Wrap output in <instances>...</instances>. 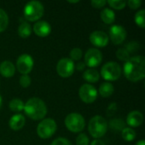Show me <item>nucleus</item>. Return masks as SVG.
Segmentation results:
<instances>
[{
    "instance_id": "1",
    "label": "nucleus",
    "mask_w": 145,
    "mask_h": 145,
    "mask_svg": "<svg viewBox=\"0 0 145 145\" xmlns=\"http://www.w3.org/2000/svg\"><path fill=\"white\" fill-rule=\"evenodd\" d=\"M125 76L131 82H136L145 77V59L138 55L130 58L123 66Z\"/></svg>"
},
{
    "instance_id": "2",
    "label": "nucleus",
    "mask_w": 145,
    "mask_h": 145,
    "mask_svg": "<svg viewBox=\"0 0 145 145\" xmlns=\"http://www.w3.org/2000/svg\"><path fill=\"white\" fill-rule=\"evenodd\" d=\"M25 115L35 121L42 120L47 115V106L43 100L38 98H31L26 101L24 105V110Z\"/></svg>"
},
{
    "instance_id": "3",
    "label": "nucleus",
    "mask_w": 145,
    "mask_h": 145,
    "mask_svg": "<svg viewBox=\"0 0 145 145\" xmlns=\"http://www.w3.org/2000/svg\"><path fill=\"white\" fill-rule=\"evenodd\" d=\"M107 130H108L107 121L101 116H95L89 121L88 132L93 138L99 139L104 137Z\"/></svg>"
},
{
    "instance_id": "4",
    "label": "nucleus",
    "mask_w": 145,
    "mask_h": 145,
    "mask_svg": "<svg viewBox=\"0 0 145 145\" xmlns=\"http://www.w3.org/2000/svg\"><path fill=\"white\" fill-rule=\"evenodd\" d=\"M43 13L44 7L38 1H30L25 4L23 10L25 18L31 22H34L40 20L42 17Z\"/></svg>"
},
{
    "instance_id": "5",
    "label": "nucleus",
    "mask_w": 145,
    "mask_h": 145,
    "mask_svg": "<svg viewBox=\"0 0 145 145\" xmlns=\"http://www.w3.org/2000/svg\"><path fill=\"white\" fill-rule=\"evenodd\" d=\"M67 129L72 133H80L85 127V119L79 113H71L65 120Z\"/></svg>"
},
{
    "instance_id": "6",
    "label": "nucleus",
    "mask_w": 145,
    "mask_h": 145,
    "mask_svg": "<svg viewBox=\"0 0 145 145\" xmlns=\"http://www.w3.org/2000/svg\"><path fill=\"white\" fill-rule=\"evenodd\" d=\"M121 75V68L116 62H108L101 68V76L106 81H116Z\"/></svg>"
},
{
    "instance_id": "7",
    "label": "nucleus",
    "mask_w": 145,
    "mask_h": 145,
    "mask_svg": "<svg viewBox=\"0 0 145 145\" xmlns=\"http://www.w3.org/2000/svg\"><path fill=\"white\" fill-rule=\"evenodd\" d=\"M57 130V125L54 120L48 118L42 120L37 126V135L43 139L51 138Z\"/></svg>"
},
{
    "instance_id": "8",
    "label": "nucleus",
    "mask_w": 145,
    "mask_h": 145,
    "mask_svg": "<svg viewBox=\"0 0 145 145\" xmlns=\"http://www.w3.org/2000/svg\"><path fill=\"white\" fill-rule=\"evenodd\" d=\"M75 70V65L74 62L69 59V58H63L59 59V61L57 63L56 65V71L57 73L64 78L70 77Z\"/></svg>"
},
{
    "instance_id": "9",
    "label": "nucleus",
    "mask_w": 145,
    "mask_h": 145,
    "mask_svg": "<svg viewBox=\"0 0 145 145\" xmlns=\"http://www.w3.org/2000/svg\"><path fill=\"white\" fill-rule=\"evenodd\" d=\"M79 96L84 103L92 104L96 100L98 97V92L91 84H83L79 89Z\"/></svg>"
},
{
    "instance_id": "10",
    "label": "nucleus",
    "mask_w": 145,
    "mask_h": 145,
    "mask_svg": "<svg viewBox=\"0 0 145 145\" xmlns=\"http://www.w3.org/2000/svg\"><path fill=\"white\" fill-rule=\"evenodd\" d=\"M33 65H34L33 59L31 58V56H30L27 54H21L16 61L17 70L22 75L29 74L31 71Z\"/></svg>"
},
{
    "instance_id": "11",
    "label": "nucleus",
    "mask_w": 145,
    "mask_h": 145,
    "mask_svg": "<svg viewBox=\"0 0 145 145\" xmlns=\"http://www.w3.org/2000/svg\"><path fill=\"white\" fill-rule=\"evenodd\" d=\"M102 59H103L102 53L98 48H90L85 54L84 63L87 66L93 69L94 67H97L98 65H100Z\"/></svg>"
},
{
    "instance_id": "12",
    "label": "nucleus",
    "mask_w": 145,
    "mask_h": 145,
    "mask_svg": "<svg viewBox=\"0 0 145 145\" xmlns=\"http://www.w3.org/2000/svg\"><path fill=\"white\" fill-rule=\"evenodd\" d=\"M110 37L114 44H121L127 37V31L121 25H112L110 29Z\"/></svg>"
},
{
    "instance_id": "13",
    "label": "nucleus",
    "mask_w": 145,
    "mask_h": 145,
    "mask_svg": "<svg viewBox=\"0 0 145 145\" xmlns=\"http://www.w3.org/2000/svg\"><path fill=\"white\" fill-rule=\"evenodd\" d=\"M90 42L97 48H104L109 42L108 35L102 31H95L89 36Z\"/></svg>"
},
{
    "instance_id": "14",
    "label": "nucleus",
    "mask_w": 145,
    "mask_h": 145,
    "mask_svg": "<svg viewBox=\"0 0 145 145\" xmlns=\"http://www.w3.org/2000/svg\"><path fill=\"white\" fill-rule=\"evenodd\" d=\"M33 31L35 34L41 37H48L51 32V25L44 20H39L35 23L33 26Z\"/></svg>"
},
{
    "instance_id": "15",
    "label": "nucleus",
    "mask_w": 145,
    "mask_h": 145,
    "mask_svg": "<svg viewBox=\"0 0 145 145\" xmlns=\"http://www.w3.org/2000/svg\"><path fill=\"white\" fill-rule=\"evenodd\" d=\"M144 121V116L141 112L138 110L132 111L128 114L127 117V123L132 127H137L142 125Z\"/></svg>"
},
{
    "instance_id": "16",
    "label": "nucleus",
    "mask_w": 145,
    "mask_h": 145,
    "mask_svg": "<svg viewBox=\"0 0 145 145\" xmlns=\"http://www.w3.org/2000/svg\"><path fill=\"white\" fill-rule=\"evenodd\" d=\"M25 116L21 114H16L10 118L8 121V126L12 130L19 131L25 126Z\"/></svg>"
},
{
    "instance_id": "17",
    "label": "nucleus",
    "mask_w": 145,
    "mask_h": 145,
    "mask_svg": "<svg viewBox=\"0 0 145 145\" xmlns=\"http://www.w3.org/2000/svg\"><path fill=\"white\" fill-rule=\"evenodd\" d=\"M15 72V67L14 64L8 60H5L0 64V74L6 77L9 78L12 77L14 75Z\"/></svg>"
},
{
    "instance_id": "18",
    "label": "nucleus",
    "mask_w": 145,
    "mask_h": 145,
    "mask_svg": "<svg viewBox=\"0 0 145 145\" xmlns=\"http://www.w3.org/2000/svg\"><path fill=\"white\" fill-rule=\"evenodd\" d=\"M83 78L90 82V83H94V82H97L99 80V73L97 70L95 69H93V68H89L88 70H86L84 71V74H83Z\"/></svg>"
},
{
    "instance_id": "19",
    "label": "nucleus",
    "mask_w": 145,
    "mask_h": 145,
    "mask_svg": "<svg viewBox=\"0 0 145 145\" xmlns=\"http://www.w3.org/2000/svg\"><path fill=\"white\" fill-rule=\"evenodd\" d=\"M99 92L103 98H109L114 93V86L110 82H104L100 85Z\"/></svg>"
},
{
    "instance_id": "20",
    "label": "nucleus",
    "mask_w": 145,
    "mask_h": 145,
    "mask_svg": "<svg viewBox=\"0 0 145 145\" xmlns=\"http://www.w3.org/2000/svg\"><path fill=\"white\" fill-rule=\"evenodd\" d=\"M100 16H101V20L105 23V24H111L115 21V19H116V14L114 13L113 10H111L110 8H105L102 10L101 14H100Z\"/></svg>"
},
{
    "instance_id": "21",
    "label": "nucleus",
    "mask_w": 145,
    "mask_h": 145,
    "mask_svg": "<svg viewBox=\"0 0 145 145\" xmlns=\"http://www.w3.org/2000/svg\"><path fill=\"white\" fill-rule=\"evenodd\" d=\"M18 34L22 38H26L31 34V26L26 21L21 22L18 27Z\"/></svg>"
},
{
    "instance_id": "22",
    "label": "nucleus",
    "mask_w": 145,
    "mask_h": 145,
    "mask_svg": "<svg viewBox=\"0 0 145 145\" xmlns=\"http://www.w3.org/2000/svg\"><path fill=\"white\" fill-rule=\"evenodd\" d=\"M24 103L20 99H14L9 102L8 107L14 112H20L24 110Z\"/></svg>"
},
{
    "instance_id": "23",
    "label": "nucleus",
    "mask_w": 145,
    "mask_h": 145,
    "mask_svg": "<svg viewBox=\"0 0 145 145\" xmlns=\"http://www.w3.org/2000/svg\"><path fill=\"white\" fill-rule=\"evenodd\" d=\"M121 136L122 138L125 141L127 142H131L133 140L135 139L136 138V133L133 129L130 128V127H125L122 131H121Z\"/></svg>"
},
{
    "instance_id": "24",
    "label": "nucleus",
    "mask_w": 145,
    "mask_h": 145,
    "mask_svg": "<svg viewBox=\"0 0 145 145\" xmlns=\"http://www.w3.org/2000/svg\"><path fill=\"white\" fill-rule=\"evenodd\" d=\"M8 25V17L7 13L0 8V32H3Z\"/></svg>"
},
{
    "instance_id": "25",
    "label": "nucleus",
    "mask_w": 145,
    "mask_h": 145,
    "mask_svg": "<svg viewBox=\"0 0 145 145\" xmlns=\"http://www.w3.org/2000/svg\"><path fill=\"white\" fill-rule=\"evenodd\" d=\"M144 15L145 11L144 9L139 10L138 13H136L135 14V22L136 24L141 27V28H144L145 27V20H144Z\"/></svg>"
},
{
    "instance_id": "26",
    "label": "nucleus",
    "mask_w": 145,
    "mask_h": 145,
    "mask_svg": "<svg viewBox=\"0 0 145 145\" xmlns=\"http://www.w3.org/2000/svg\"><path fill=\"white\" fill-rule=\"evenodd\" d=\"M116 57L121 61H127L130 59V54L125 48H119L116 51Z\"/></svg>"
},
{
    "instance_id": "27",
    "label": "nucleus",
    "mask_w": 145,
    "mask_h": 145,
    "mask_svg": "<svg viewBox=\"0 0 145 145\" xmlns=\"http://www.w3.org/2000/svg\"><path fill=\"white\" fill-rule=\"evenodd\" d=\"M110 126L111 128H113L116 131H120V130H123L124 127V121L121 119H114L112 121H110Z\"/></svg>"
},
{
    "instance_id": "28",
    "label": "nucleus",
    "mask_w": 145,
    "mask_h": 145,
    "mask_svg": "<svg viewBox=\"0 0 145 145\" xmlns=\"http://www.w3.org/2000/svg\"><path fill=\"white\" fill-rule=\"evenodd\" d=\"M108 3L111 8H113L115 9H122L125 8V6L127 4L126 1H122V0H118V1L117 0H109Z\"/></svg>"
},
{
    "instance_id": "29",
    "label": "nucleus",
    "mask_w": 145,
    "mask_h": 145,
    "mask_svg": "<svg viewBox=\"0 0 145 145\" xmlns=\"http://www.w3.org/2000/svg\"><path fill=\"white\" fill-rule=\"evenodd\" d=\"M70 56H71V59L73 61H77L80 60L81 58L82 57V51L81 48H74L71 52H70Z\"/></svg>"
},
{
    "instance_id": "30",
    "label": "nucleus",
    "mask_w": 145,
    "mask_h": 145,
    "mask_svg": "<svg viewBox=\"0 0 145 145\" xmlns=\"http://www.w3.org/2000/svg\"><path fill=\"white\" fill-rule=\"evenodd\" d=\"M76 145H88L89 144V138L85 133H81L77 136L76 139Z\"/></svg>"
},
{
    "instance_id": "31",
    "label": "nucleus",
    "mask_w": 145,
    "mask_h": 145,
    "mask_svg": "<svg viewBox=\"0 0 145 145\" xmlns=\"http://www.w3.org/2000/svg\"><path fill=\"white\" fill-rule=\"evenodd\" d=\"M31 79L28 75H22L20 78V84L21 87L26 88L31 85Z\"/></svg>"
},
{
    "instance_id": "32",
    "label": "nucleus",
    "mask_w": 145,
    "mask_h": 145,
    "mask_svg": "<svg viewBox=\"0 0 145 145\" xmlns=\"http://www.w3.org/2000/svg\"><path fill=\"white\" fill-rule=\"evenodd\" d=\"M51 145H72V144L66 138H59L53 141Z\"/></svg>"
},
{
    "instance_id": "33",
    "label": "nucleus",
    "mask_w": 145,
    "mask_h": 145,
    "mask_svg": "<svg viewBox=\"0 0 145 145\" xmlns=\"http://www.w3.org/2000/svg\"><path fill=\"white\" fill-rule=\"evenodd\" d=\"M125 48H126V49L128 51V53L130 54L131 52H132V53L136 52L139 48H138V44L137 42H129V43L127 45V47H126Z\"/></svg>"
},
{
    "instance_id": "34",
    "label": "nucleus",
    "mask_w": 145,
    "mask_h": 145,
    "mask_svg": "<svg viewBox=\"0 0 145 145\" xmlns=\"http://www.w3.org/2000/svg\"><path fill=\"white\" fill-rule=\"evenodd\" d=\"M127 3L132 9H137L141 6L142 2L140 0H129Z\"/></svg>"
},
{
    "instance_id": "35",
    "label": "nucleus",
    "mask_w": 145,
    "mask_h": 145,
    "mask_svg": "<svg viewBox=\"0 0 145 145\" xmlns=\"http://www.w3.org/2000/svg\"><path fill=\"white\" fill-rule=\"evenodd\" d=\"M91 4L93 8H100L106 4V1H105V0H93V1H91Z\"/></svg>"
},
{
    "instance_id": "36",
    "label": "nucleus",
    "mask_w": 145,
    "mask_h": 145,
    "mask_svg": "<svg viewBox=\"0 0 145 145\" xmlns=\"http://www.w3.org/2000/svg\"><path fill=\"white\" fill-rule=\"evenodd\" d=\"M116 110V104H112L109 106L108 110H107V114L110 116L114 114V112Z\"/></svg>"
},
{
    "instance_id": "37",
    "label": "nucleus",
    "mask_w": 145,
    "mask_h": 145,
    "mask_svg": "<svg viewBox=\"0 0 145 145\" xmlns=\"http://www.w3.org/2000/svg\"><path fill=\"white\" fill-rule=\"evenodd\" d=\"M76 69H77L78 71H82V70H84V68L86 67V65H85L84 62L80 61V62H78V63L76 64Z\"/></svg>"
},
{
    "instance_id": "38",
    "label": "nucleus",
    "mask_w": 145,
    "mask_h": 145,
    "mask_svg": "<svg viewBox=\"0 0 145 145\" xmlns=\"http://www.w3.org/2000/svg\"><path fill=\"white\" fill-rule=\"evenodd\" d=\"M91 145H105V144L100 139H95L91 143Z\"/></svg>"
},
{
    "instance_id": "39",
    "label": "nucleus",
    "mask_w": 145,
    "mask_h": 145,
    "mask_svg": "<svg viewBox=\"0 0 145 145\" xmlns=\"http://www.w3.org/2000/svg\"><path fill=\"white\" fill-rule=\"evenodd\" d=\"M136 145H145V141L144 140H140L136 144Z\"/></svg>"
},
{
    "instance_id": "40",
    "label": "nucleus",
    "mask_w": 145,
    "mask_h": 145,
    "mask_svg": "<svg viewBox=\"0 0 145 145\" xmlns=\"http://www.w3.org/2000/svg\"><path fill=\"white\" fill-rule=\"evenodd\" d=\"M78 2L79 1H68V3H76Z\"/></svg>"
},
{
    "instance_id": "41",
    "label": "nucleus",
    "mask_w": 145,
    "mask_h": 145,
    "mask_svg": "<svg viewBox=\"0 0 145 145\" xmlns=\"http://www.w3.org/2000/svg\"><path fill=\"white\" fill-rule=\"evenodd\" d=\"M2 104H3V100H2V97L0 96V109L2 107Z\"/></svg>"
}]
</instances>
